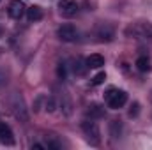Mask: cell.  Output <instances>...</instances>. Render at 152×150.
<instances>
[{
  "label": "cell",
  "instance_id": "52a82bcc",
  "mask_svg": "<svg viewBox=\"0 0 152 150\" xmlns=\"http://www.w3.org/2000/svg\"><path fill=\"white\" fill-rule=\"evenodd\" d=\"M0 143H5V145H12L14 143V138H12V131L7 124L0 122Z\"/></svg>",
  "mask_w": 152,
  "mask_h": 150
},
{
  "label": "cell",
  "instance_id": "277c9868",
  "mask_svg": "<svg viewBox=\"0 0 152 150\" xmlns=\"http://www.w3.org/2000/svg\"><path fill=\"white\" fill-rule=\"evenodd\" d=\"M25 4L21 2V0H12L11 4H9V9H7V12H9V16L11 18H14V20H20L23 14H25Z\"/></svg>",
  "mask_w": 152,
  "mask_h": 150
},
{
  "label": "cell",
  "instance_id": "7a4b0ae2",
  "mask_svg": "<svg viewBox=\"0 0 152 150\" xmlns=\"http://www.w3.org/2000/svg\"><path fill=\"white\" fill-rule=\"evenodd\" d=\"M81 129H83V133H85V136H87V141H88L90 145H99V143H101V133H99V127H97L96 122L85 120V122L81 124Z\"/></svg>",
  "mask_w": 152,
  "mask_h": 150
},
{
  "label": "cell",
  "instance_id": "7c38bea8",
  "mask_svg": "<svg viewBox=\"0 0 152 150\" xmlns=\"http://www.w3.org/2000/svg\"><path fill=\"white\" fill-rule=\"evenodd\" d=\"M110 133H112L113 138H118V136H120V124H118L117 120H113V122L110 124Z\"/></svg>",
  "mask_w": 152,
  "mask_h": 150
},
{
  "label": "cell",
  "instance_id": "5b68a950",
  "mask_svg": "<svg viewBox=\"0 0 152 150\" xmlns=\"http://www.w3.org/2000/svg\"><path fill=\"white\" fill-rule=\"evenodd\" d=\"M58 11L64 16H73V14H76V11H78L76 0H60L58 2Z\"/></svg>",
  "mask_w": 152,
  "mask_h": 150
},
{
  "label": "cell",
  "instance_id": "ba28073f",
  "mask_svg": "<svg viewBox=\"0 0 152 150\" xmlns=\"http://www.w3.org/2000/svg\"><path fill=\"white\" fill-rule=\"evenodd\" d=\"M113 28L112 27H108V25H101L99 28H97V37L101 39V41H112L113 39Z\"/></svg>",
  "mask_w": 152,
  "mask_h": 150
},
{
  "label": "cell",
  "instance_id": "ac0fdd59",
  "mask_svg": "<svg viewBox=\"0 0 152 150\" xmlns=\"http://www.w3.org/2000/svg\"><path fill=\"white\" fill-rule=\"evenodd\" d=\"M32 149H36V150H44V147H42V145H39V143H36V145H32Z\"/></svg>",
  "mask_w": 152,
  "mask_h": 150
},
{
  "label": "cell",
  "instance_id": "d6986e66",
  "mask_svg": "<svg viewBox=\"0 0 152 150\" xmlns=\"http://www.w3.org/2000/svg\"><path fill=\"white\" fill-rule=\"evenodd\" d=\"M0 2H2V0H0Z\"/></svg>",
  "mask_w": 152,
  "mask_h": 150
},
{
  "label": "cell",
  "instance_id": "8992f818",
  "mask_svg": "<svg viewBox=\"0 0 152 150\" xmlns=\"http://www.w3.org/2000/svg\"><path fill=\"white\" fill-rule=\"evenodd\" d=\"M85 64H87L88 69H101L104 66V57L99 55V53H92L90 57H87Z\"/></svg>",
  "mask_w": 152,
  "mask_h": 150
},
{
  "label": "cell",
  "instance_id": "4fadbf2b",
  "mask_svg": "<svg viewBox=\"0 0 152 150\" xmlns=\"http://www.w3.org/2000/svg\"><path fill=\"white\" fill-rule=\"evenodd\" d=\"M104 79H106V74H104V73H99V74H96L94 78H92V81H90V83H92L94 87H97V85H101Z\"/></svg>",
  "mask_w": 152,
  "mask_h": 150
},
{
  "label": "cell",
  "instance_id": "9a60e30c",
  "mask_svg": "<svg viewBox=\"0 0 152 150\" xmlns=\"http://www.w3.org/2000/svg\"><path fill=\"white\" fill-rule=\"evenodd\" d=\"M53 110H55V101H53V99L50 97V99L46 101V111H50V113H51Z\"/></svg>",
  "mask_w": 152,
  "mask_h": 150
},
{
  "label": "cell",
  "instance_id": "2e32d148",
  "mask_svg": "<svg viewBox=\"0 0 152 150\" xmlns=\"http://www.w3.org/2000/svg\"><path fill=\"white\" fill-rule=\"evenodd\" d=\"M58 76H60V78H64V76H66V69H64V64H60V66H58Z\"/></svg>",
  "mask_w": 152,
  "mask_h": 150
},
{
  "label": "cell",
  "instance_id": "e0dca14e",
  "mask_svg": "<svg viewBox=\"0 0 152 150\" xmlns=\"http://www.w3.org/2000/svg\"><path fill=\"white\" fill-rule=\"evenodd\" d=\"M5 83V76H4V73H0V87Z\"/></svg>",
  "mask_w": 152,
  "mask_h": 150
},
{
  "label": "cell",
  "instance_id": "8fae6325",
  "mask_svg": "<svg viewBox=\"0 0 152 150\" xmlns=\"http://www.w3.org/2000/svg\"><path fill=\"white\" fill-rule=\"evenodd\" d=\"M134 66H136V69H138L140 73H147V71L151 69V60H149L147 57H138Z\"/></svg>",
  "mask_w": 152,
  "mask_h": 150
},
{
  "label": "cell",
  "instance_id": "30bf717a",
  "mask_svg": "<svg viewBox=\"0 0 152 150\" xmlns=\"http://www.w3.org/2000/svg\"><path fill=\"white\" fill-rule=\"evenodd\" d=\"M87 115L90 118H101V117H104V108L101 104H90L87 110Z\"/></svg>",
  "mask_w": 152,
  "mask_h": 150
},
{
  "label": "cell",
  "instance_id": "5bb4252c",
  "mask_svg": "<svg viewBox=\"0 0 152 150\" xmlns=\"http://www.w3.org/2000/svg\"><path fill=\"white\" fill-rule=\"evenodd\" d=\"M48 149H55V150L60 149V143L55 140V136H48Z\"/></svg>",
  "mask_w": 152,
  "mask_h": 150
},
{
  "label": "cell",
  "instance_id": "6da1fadb",
  "mask_svg": "<svg viewBox=\"0 0 152 150\" xmlns=\"http://www.w3.org/2000/svg\"><path fill=\"white\" fill-rule=\"evenodd\" d=\"M104 99L108 103V106L112 110H118L127 103V94L124 90H117V88H108V92L104 94Z\"/></svg>",
  "mask_w": 152,
  "mask_h": 150
},
{
  "label": "cell",
  "instance_id": "9c48e42d",
  "mask_svg": "<svg viewBox=\"0 0 152 150\" xmlns=\"http://www.w3.org/2000/svg\"><path fill=\"white\" fill-rule=\"evenodd\" d=\"M27 18H28V21H39V20H42V9L39 5L28 7L27 9Z\"/></svg>",
  "mask_w": 152,
  "mask_h": 150
},
{
  "label": "cell",
  "instance_id": "3957f363",
  "mask_svg": "<svg viewBox=\"0 0 152 150\" xmlns=\"http://www.w3.org/2000/svg\"><path fill=\"white\" fill-rule=\"evenodd\" d=\"M57 36L60 41H64V42H73L78 39V30H76L75 25H71V23H66V25H62L58 30H57Z\"/></svg>",
  "mask_w": 152,
  "mask_h": 150
}]
</instances>
